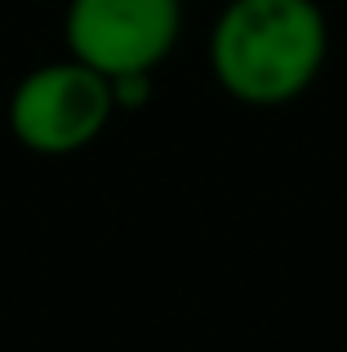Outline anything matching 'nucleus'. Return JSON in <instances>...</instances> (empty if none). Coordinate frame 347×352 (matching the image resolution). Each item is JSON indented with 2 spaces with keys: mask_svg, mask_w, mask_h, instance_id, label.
<instances>
[{
  "mask_svg": "<svg viewBox=\"0 0 347 352\" xmlns=\"http://www.w3.org/2000/svg\"><path fill=\"white\" fill-rule=\"evenodd\" d=\"M9 134L36 156H71L89 147L116 116L112 80L80 58L32 67L9 94Z\"/></svg>",
  "mask_w": 347,
  "mask_h": 352,
  "instance_id": "nucleus-2",
  "label": "nucleus"
},
{
  "mask_svg": "<svg viewBox=\"0 0 347 352\" xmlns=\"http://www.w3.org/2000/svg\"><path fill=\"white\" fill-rule=\"evenodd\" d=\"M71 58L112 76H152L182 36V0H71L62 18Z\"/></svg>",
  "mask_w": 347,
  "mask_h": 352,
  "instance_id": "nucleus-3",
  "label": "nucleus"
},
{
  "mask_svg": "<svg viewBox=\"0 0 347 352\" xmlns=\"http://www.w3.org/2000/svg\"><path fill=\"white\" fill-rule=\"evenodd\" d=\"M330 23L316 0H227L209 36L214 80L250 107H280L316 85Z\"/></svg>",
  "mask_w": 347,
  "mask_h": 352,
  "instance_id": "nucleus-1",
  "label": "nucleus"
},
{
  "mask_svg": "<svg viewBox=\"0 0 347 352\" xmlns=\"http://www.w3.org/2000/svg\"><path fill=\"white\" fill-rule=\"evenodd\" d=\"M152 94H156L152 76H112V103H116V112H143V107L152 103Z\"/></svg>",
  "mask_w": 347,
  "mask_h": 352,
  "instance_id": "nucleus-4",
  "label": "nucleus"
}]
</instances>
